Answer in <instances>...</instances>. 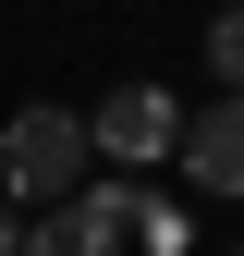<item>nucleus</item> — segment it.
Segmentation results:
<instances>
[{"instance_id": "1", "label": "nucleus", "mask_w": 244, "mask_h": 256, "mask_svg": "<svg viewBox=\"0 0 244 256\" xmlns=\"http://www.w3.org/2000/svg\"><path fill=\"white\" fill-rule=\"evenodd\" d=\"M86 158H98L86 110H49V98H24L12 122H0V196H12V208H61V196L86 183Z\"/></svg>"}, {"instance_id": "2", "label": "nucleus", "mask_w": 244, "mask_h": 256, "mask_svg": "<svg viewBox=\"0 0 244 256\" xmlns=\"http://www.w3.org/2000/svg\"><path fill=\"white\" fill-rule=\"evenodd\" d=\"M122 232H134V183H74L61 208L24 220V256H122Z\"/></svg>"}, {"instance_id": "3", "label": "nucleus", "mask_w": 244, "mask_h": 256, "mask_svg": "<svg viewBox=\"0 0 244 256\" xmlns=\"http://www.w3.org/2000/svg\"><path fill=\"white\" fill-rule=\"evenodd\" d=\"M183 196H244V98L220 86L208 110H183V146H171Z\"/></svg>"}, {"instance_id": "4", "label": "nucleus", "mask_w": 244, "mask_h": 256, "mask_svg": "<svg viewBox=\"0 0 244 256\" xmlns=\"http://www.w3.org/2000/svg\"><path fill=\"white\" fill-rule=\"evenodd\" d=\"M86 134H98V158L146 171V158H171V146H183V98H171V86H110V110L86 122Z\"/></svg>"}, {"instance_id": "5", "label": "nucleus", "mask_w": 244, "mask_h": 256, "mask_svg": "<svg viewBox=\"0 0 244 256\" xmlns=\"http://www.w3.org/2000/svg\"><path fill=\"white\" fill-rule=\"evenodd\" d=\"M134 244H146V256H183V244H196L183 196H134Z\"/></svg>"}, {"instance_id": "6", "label": "nucleus", "mask_w": 244, "mask_h": 256, "mask_svg": "<svg viewBox=\"0 0 244 256\" xmlns=\"http://www.w3.org/2000/svg\"><path fill=\"white\" fill-rule=\"evenodd\" d=\"M208 74L244 98V0H220V12H208Z\"/></svg>"}, {"instance_id": "7", "label": "nucleus", "mask_w": 244, "mask_h": 256, "mask_svg": "<svg viewBox=\"0 0 244 256\" xmlns=\"http://www.w3.org/2000/svg\"><path fill=\"white\" fill-rule=\"evenodd\" d=\"M0 256H24V208L12 196H0Z\"/></svg>"}]
</instances>
